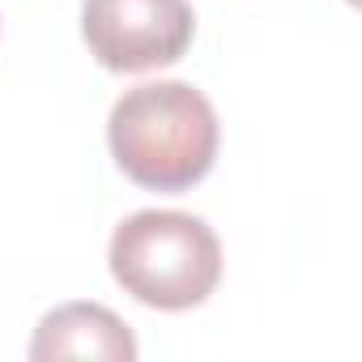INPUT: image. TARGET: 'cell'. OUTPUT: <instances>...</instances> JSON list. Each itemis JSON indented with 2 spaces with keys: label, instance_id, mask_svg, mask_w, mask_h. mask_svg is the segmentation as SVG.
<instances>
[{
  "label": "cell",
  "instance_id": "277c9868",
  "mask_svg": "<svg viewBox=\"0 0 362 362\" xmlns=\"http://www.w3.org/2000/svg\"><path fill=\"white\" fill-rule=\"evenodd\" d=\"M30 358H107V362H132L136 358V337L132 328L98 303H64L47 311L35 328Z\"/></svg>",
  "mask_w": 362,
  "mask_h": 362
},
{
  "label": "cell",
  "instance_id": "6da1fadb",
  "mask_svg": "<svg viewBox=\"0 0 362 362\" xmlns=\"http://www.w3.org/2000/svg\"><path fill=\"white\" fill-rule=\"evenodd\" d=\"M218 111L192 81L124 90L107 119L115 166L149 192H188L218 162Z\"/></svg>",
  "mask_w": 362,
  "mask_h": 362
},
{
  "label": "cell",
  "instance_id": "7a4b0ae2",
  "mask_svg": "<svg viewBox=\"0 0 362 362\" xmlns=\"http://www.w3.org/2000/svg\"><path fill=\"white\" fill-rule=\"evenodd\" d=\"M111 277L153 311H192L222 281V243L214 226L179 209H141L124 218L107 247Z\"/></svg>",
  "mask_w": 362,
  "mask_h": 362
},
{
  "label": "cell",
  "instance_id": "3957f363",
  "mask_svg": "<svg viewBox=\"0 0 362 362\" xmlns=\"http://www.w3.org/2000/svg\"><path fill=\"white\" fill-rule=\"evenodd\" d=\"M81 39L111 73H149L184 60L197 39L188 0H81Z\"/></svg>",
  "mask_w": 362,
  "mask_h": 362
}]
</instances>
